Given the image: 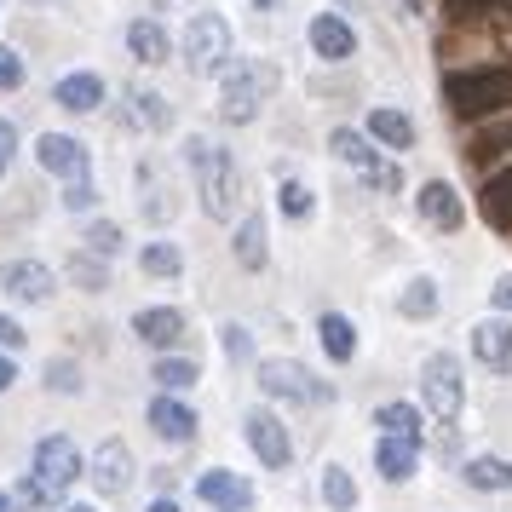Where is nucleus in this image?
<instances>
[{"mask_svg": "<svg viewBox=\"0 0 512 512\" xmlns=\"http://www.w3.org/2000/svg\"><path fill=\"white\" fill-rule=\"evenodd\" d=\"M495 305H501V311H512V277L495 282Z\"/></svg>", "mask_w": 512, "mask_h": 512, "instance_id": "a18cd8bd", "label": "nucleus"}, {"mask_svg": "<svg viewBox=\"0 0 512 512\" xmlns=\"http://www.w3.org/2000/svg\"><path fill=\"white\" fill-rule=\"evenodd\" d=\"M248 443H254V455L271 466V472H282V466L294 461V438H288V426H282L271 409H254V415H248Z\"/></svg>", "mask_w": 512, "mask_h": 512, "instance_id": "6e6552de", "label": "nucleus"}, {"mask_svg": "<svg viewBox=\"0 0 512 512\" xmlns=\"http://www.w3.org/2000/svg\"><path fill=\"white\" fill-rule=\"evenodd\" d=\"M156 386H162V392H185V386H196V357H162V363H156Z\"/></svg>", "mask_w": 512, "mask_h": 512, "instance_id": "7c9ffc66", "label": "nucleus"}, {"mask_svg": "<svg viewBox=\"0 0 512 512\" xmlns=\"http://www.w3.org/2000/svg\"><path fill=\"white\" fill-rule=\"evenodd\" d=\"M139 265H144V277H162V282H173L179 271H185V254L173 248V242H150L139 254Z\"/></svg>", "mask_w": 512, "mask_h": 512, "instance_id": "cd10ccee", "label": "nucleus"}, {"mask_svg": "<svg viewBox=\"0 0 512 512\" xmlns=\"http://www.w3.org/2000/svg\"><path fill=\"white\" fill-rule=\"evenodd\" d=\"M443 18L455 29H478V24L512 29V0H443Z\"/></svg>", "mask_w": 512, "mask_h": 512, "instance_id": "4468645a", "label": "nucleus"}, {"mask_svg": "<svg viewBox=\"0 0 512 512\" xmlns=\"http://www.w3.org/2000/svg\"><path fill=\"white\" fill-rule=\"evenodd\" d=\"M374 466H380V478H386V484H403V478H409V472L420 466V443L386 438L380 449H374Z\"/></svg>", "mask_w": 512, "mask_h": 512, "instance_id": "4be33fe9", "label": "nucleus"}, {"mask_svg": "<svg viewBox=\"0 0 512 512\" xmlns=\"http://www.w3.org/2000/svg\"><path fill=\"white\" fill-rule=\"evenodd\" d=\"M259 386L271 397H282V403H323L328 397V386L317 380V374H305L300 363H259Z\"/></svg>", "mask_w": 512, "mask_h": 512, "instance_id": "423d86ee", "label": "nucleus"}, {"mask_svg": "<svg viewBox=\"0 0 512 512\" xmlns=\"http://www.w3.org/2000/svg\"><path fill=\"white\" fill-rule=\"evenodd\" d=\"M317 340H323V351L334 363H351V357H357V328H351V317H340V311H323Z\"/></svg>", "mask_w": 512, "mask_h": 512, "instance_id": "aec40b11", "label": "nucleus"}, {"mask_svg": "<svg viewBox=\"0 0 512 512\" xmlns=\"http://www.w3.org/2000/svg\"><path fill=\"white\" fill-rule=\"evenodd\" d=\"M0 87H6V93L24 87V58H18L12 47H0Z\"/></svg>", "mask_w": 512, "mask_h": 512, "instance_id": "79ce46f5", "label": "nucleus"}, {"mask_svg": "<svg viewBox=\"0 0 512 512\" xmlns=\"http://www.w3.org/2000/svg\"><path fill=\"white\" fill-rule=\"evenodd\" d=\"M0 288L24 305H47L52 300V271L41 259H12V265H0Z\"/></svg>", "mask_w": 512, "mask_h": 512, "instance_id": "1a4fd4ad", "label": "nucleus"}, {"mask_svg": "<svg viewBox=\"0 0 512 512\" xmlns=\"http://www.w3.org/2000/svg\"><path fill=\"white\" fill-rule=\"evenodd\" d=\"M466 484H472V489H507L512 484V466L495 461V455H478V461H466Z\"/></svg>", "mask_w": 512, "mask_h": 512, "instance_id": "2f4dec72", "label": "nucleus"}, {"mask_svg": "<svg viewBox=\"0 0 512 512\" xmlns=\"http://www.w3.org/2000/svg\"><path fill=\"white\" fill-rule=\"evenodd\" d=\"M35 156H41L47 173H64V179H81V173H87V144L70 139V133H41Z\"/></svg>", "mask_w": 512, "mask_h": 512, "instance_id": "f8f14e48", "label": "nucleus"}, {"mask_svg": "<svg viewBox=\"0 0 512 512\" xmlns=\"http://www.w3.org/2000/svg\"><path fill=\"white\" fill-rule=\"evenodd\" d=\"M420 392H426V409L438 420H455L461 415V369L455 357H426V374H420Z\"/></svg>", "mask_w": 512, "mask_h": 512, "instance_id": "0eeeda50", "label": "nucleus"}, {"mask_svg": "<svg viewBox=\"0 0 512 512\" xmlns=\"http://www.w3.org/2000/svg\"><path fill=\"white\" fill-rule=\"evenodd\" d=\"M363 179H369V190H386V196L403 190V173H397L392 162H369V167H363Z\"/></svg>", "mask_w": 512, "mask_h": 512, "instance_id": "4c0bfd02", "label": "nucleus"}, {"mask_svg": "<svg viewBox=\"0 0 512 512\" xmlns=\"http://www.w3.org/2000/svg\"><path fill=\"white\" fill-rule=\"evenodd\" d=\"M47 392H81V369H75V363H64V357H58V363H52V369H47Z\"/></svg>", "mask_w": 512, "mask_h": 512, "instance_id": "58836bf2", "label": "nucleus"}, {"mask_svg": "<svg viewBox=\"0 0 512 512\" xmlns=\"http://www.w3.org/2000/svg\"><path fill=\"white\" fill-rule=\"evenodd\" d=\"M507 150H512V121H501V127L478 133V144H472V162H495V156H507Z\"/></svg>", "mask_w": 512, "mask_h": 512, "instance_id": "f704fd0d", "label": "nucleus"}, {"mask_svg": "<svg viewBox=\"0 0 512 512\" xmlns=\"http://www.w3.org/2000/svg\"><path fill=\"white\" fill-rule=\"evenodd\" d=\"M374 426L397 443H420V409L415 403H386V409H374Z\"/></svg>", "mask_w": 512, "mask_h": 512, "instance_id": "b1692460", "label": "nucleus"}, {"mask_svg": "<svg viewBox=\"0 0 512 512\" xmlns=\"http://www.w3.org/2000/svg\"><path fill=\"white\" fill-rule=\"evenodd\" d=\"M58 512H98V507H81V501H75V507H58Z\"/></svg>", "mask_w": 512, "mask_h": 512, "instance_id": "603ef678", "label": "nucleus"}, {"mask_svg": "<svg viewBox=\"0 0 512 512\" xmlns=\"http://www.w3.org/2000/svg\"><path fill=\"white\" fill-rule=\"evenodd\" d=\"M271 87H277V70H271V64H254V58L231 64V70H225V87H219V116L231 121V127L254 121Z\"/></svg>", "mask_w": 512, "mask_h": 512, "instance_id": "7ed1b4c3", "label": "nucleus"}, {"mask_svg": "<svg viewBox=\"0 0 512 512\" xmlns=\"http://www.w3.org/2000/svg\"><path fill=\"white\" fill-rule=\"evenodd\" d=\"M133 334H139L144 346L173 351L179 340H185V317H179L173 305H150V311H139V317H133Z\"/></svg>", "mask_w": 512, "mask_h": 512, "instance_id": "ddd939ff", "label": "nucleus"}, {"mask_svg": "<svg viewBox=\"0 0 512 512\" xmlns=\"http://www.w3.org/2000/svg\"><path fill=\"white\" fill-rule=\"evenodd\" d=\"M24 507V501H18V495H6V489H0V512H18Z\"/></svg>", "mask_w": 512, "mask_h": 512, "instance_id": "09e8293b", "label": "nucleus"}, {"mask_svg": "<svg viewBox=\"0 0 512 512\" xmlns=\"http://www.w3.org/2000/svg\"><path fill=\"white\" fill-rule=\"evenodd\" d=\"M70 282L87 288V294H104V288H110V271H104L98 254H70Z\"/></svg>", "mask_w": 512, "mask_h": 512, "instance_id": "473e14b6", "label": "nucleus"}, {"mask_svg": "<svg viewBox=\"0 0 512 512\" xmlns=\"http://www.w3.org/2000/svg\"><path fill=\"white\" fill-rule=\"evenodd\" d=\"M311 47H317V58H328V64H346L351 52H357V35H351L346 18L323 12V18H311Z\"/></svg>", "mask_w": 512, "mask_h": 512, "instance_id": "2eb2a0df", "label": "nucleus"}, {"mask_svg": "<svg viewBox=\"0 0 512 512\" xmlns=\"http://www.w3.org/2000/svg\"><path fill=\"white\" fill-rule=\"evenodd\" d=\"M323 501H328V512H351L357 507V484H351L346 466H323Z\"/></svg>", "mask_w": 512, "mask_h": 512, "instance_id": "c756f323", "label": "nucleus"}, {"mask_svg": "<svg viewBox=\"0 0 512 512\" xmlns=\"http://www.w3.org/2000/svg\"><path fill=\"white\" fill-rule=\"evenodd\" d=\"M185 156H190V173H196V190H202V213L208 219H231L236 213V162H231V150H219L213 139H190L185 144Z\"/></svg>", "mask_w": 512, "mask_h": 512, "instance_id": "f257e3e1", "label": "nucleus"}, {"mask_svg": "<svg viewBox=\"0 0 512 512\" xmlns=\"http://www.w3.org/2000/svg\"><path fill=\"white\" fill-rule=\"evenodd\" d=\"M472 351H478V363H489L495 374H512V328L507 323H478L472 328Z\"/></svg>", "mask_w": 512, "mask_h": 512, "instance_id": "a211bd4d", "label": "nucleus"}, {"mask_svg": "<svg viewBox=\"0 0 512 512\" xmlns=\"http://www.w3.org/2000/svg\"><path fill=\"white\" fill-rule=\"evenodd\" d=\"M397 311H403V317H432V311H438V288H432L426 277L409 282V288H403V300H397Z\"/></svg>", "mask_w": 512, "mask_h": 512, "instance_id": "72a5a7b5", "label": "nucleus"}, {"mask_svg": "<svg viewBox=\"0 0 512 512\" xmlns=\"http://www.w3.org/2000/svg\"><path fill=\"white\" fill-rule=\"evenodd\" d=\"M225 58H231V24H225L219 12L190 18V29H185V64H190V75L225 70Z\"/></svg>", "mask_w": 512, "mask_h": 512, "instance_id": "20e7f679", "label": "nucleus"}, {"mask_svg": "<svg viewBox=\"0 0 512 512\" xmlns=\"http://www.w3.org/2000/svg\"><path fill=\"white\" fill-rule=\"evenodd\" d=\"M484 219L495 231H512V167H501L484 185Z\"/></svg>", "mask_w": 512, "mask_h": 512, "instance_id": "393cba45", "label": "nucleus"}, {"mask_svg": "<svg viewBox=\"0 0 512 512\" xmlns=\"http://www.w3.org/2000/svg\"><path fill=\"white\" fill-rule=\"evenodd\" d=\"M133 121H139V127H150V133H167V127H173V110H167V98L162 93H150V87H133Z\"/></svg>", "mask_w": 512, "mask_h": 512, "instance_id": "a878e982", "label": "nucleus"}, {"mask_svg": "<svg viewBox=\"0 0 512 512\" xmlns=\"http://www.w3.org/2000/svg\"><path fill=\"white\" fill-rule=\"evenodd\" d=\"M18 501H29V507H58V495H52V489L41 484V478H35V472H29L24 484H18Z\"/></svg>", "mask_w": 512, "mask_h": 512, "instance_id": "a19ab883", "label": "nucleus"}, {"mask_svg": "<svg viewBox=\"0 0 512 512\" xmlns=\"http://www.w3.org/2000/svg\"><path fill=\"white\" fill-rule=\"evenodd\" d=\"M52 98H58L64 110H75V116H87V110L104 104V81H98L93 70H75V75H64V81L52 87Z\"/></svg>", "mask_w": 512, "mask_h": 512, "instance_id": "6ab92c4d", "label": "nucleus"}, {"mask_svg": "<svg viewBox=\"0 0 512 512\" xmlns=\"http://www.w3.org/2000/svg\"><path fill=\"white\" fill-rule=\"evenodd\" d=\"M0 150H6V156L18 150V133H12V121H0Z\"/></svg>", "mask_w": 512, "mask_h": 512, "instance_id": "49530a36", "label": "nucleus"}, {"mask_svg": "<svg viewBox=\"0 0 512 512\" xmlns=\"http://www.w3.org/2000/svg\"><path fill=\"white\" fill-rule=\"evenodd\" d=\"M236 259L248 265V271H265V219L248 213L242 225H236Z\"/></svg>", "mask_w": 512, "mask_h": 512, "instance_id": "bb28decb", "label": "nucleus"}, {"mask_svg": "<svg viewBox=\"0 0 512 512\" xmlns=\"http://www.w3.org/2000/svg\"><path fill=\"white\" fill-rule=\"evenodd\" d=\"M12 380H18V369H12V357H0V392H6Z\"/></svg>", "mask_w": 512, "mask_h": 512, "instance_id": "de8ad7c7", "label": "nucleus"}, {"mask_svg": "<svg viewBox=\"0 0 512 512\" xmlns=\"http://www.w3.org/2000/svg\"><path fill=\"white\" fill-rule=\"evenodd\" d=\"M369 139H380L386 150H409L415 144V121L403 110H369Z\"/></svg>", "mask_w": 512, "mask_h": 512, "instance_id": "5701e85b", "label": "nucleus"}, {"mask_svg": "<svg viewBox=\"0 0 512 512\" xmlns=\"http://www.w3.org/2000/svg\"><path fill=\"white\" fill-rule=\"evenodd\" d=\"M449 104H455V116H466V121H484V116H495V110H512V70L449 75Z\"/></svg>", "mask_w": 512, "mask_h": 512, "instance_id": "f03ea898", "label": "nucleus"}, {"mask_svg": "<svg viewBox=\"0 0 512 512\" xmlns=\"http://www.w3.org/2000/svg\"><path fill=\"white\" fill-rule=\"evenodd\" d=\"M150 426H156V438H167V443H190L196 438V409L162 392L156 403H150Z\"/></svg>", "mask_w": 512, "mask_h": 512, "instance_id": "dca6fc26", "label": "nucleus"}, {"mask_svg": "<svg viewBox=\"0 0 512 512\" xmlns=\"http://www.w3.org/2000/svg\"><path fill=\"white\" fill-rule=\"evenodd\" d=\"M87 254H98V259L121 254V231L110 225V219H93V225H87Z\"/></svg>", "mask_w": 512, "mask_h": 512, "instance_id": "c9c22d12", "label": "nucleus"}, {"mask_svg": "<svg viewBox=\"0 0 512 512\" xmlns=\"http://www.w3.org/2000/svg\"><path fill=\"white\" fill-rule=\"evenodd\" d=\"M328 150H334L340 162H351V167H369V162H380V156H374V144L363 139V133H351V127H334V133H328Z\"/></svg>", "mask_w": 512, "mask_h": 512, "instance_id": "c85d7f7f", "label": "nucleus"}, {"mask_svg": "<svg viewBox=\"0 0 512 512\" xmlns=\"http://www.w3.org/2000/svg\"><path fill=\"white\" fill-rule=\"evenodd\" d=\"M420 219H432L438 231H461V196H455V185H443V179H432V185H420Z\"/></svg>", "mask_w": 512, "mask_h": 512, "instance_id": "f3484780", "label": "nucleus"}, {"mask_svg": "<svg viewBox=\"0 0 512 512\" xmlns=\"http://www.w3.org/2000/svg\"><path fill=\"white\" fill-rule=\"evenodd\" d=\"M248 351H254V340H248V328H225V357H248Z\"/></svg>", "mask_w": 512, "mask_h": 512, "instance_id": "37998d69", "label": "nucleus"}, {"mask_svg": "<svg viewBox=\"0 0 512 512\" xmlns=\"http://www.w3.org/2000/svg\"><path fill=\"white\" fill-rule=\"evenodd\" d=\"M196 495L219 512H248L254 507V484L248 478H236V472H202L196 478Z\"/></svg>", "mask_w": 512, "mask_h": 512, "instance_id": "9b49d317", "label": "nucleus"}, {"mask_svg": "<svg viewBox=\"0 0 512 512\" xmlns=\"http://www.w3.org/2000/svg\"><path fill=\"white\" fill-rule=\"evenodd\" d=\"M93 484H98V495H121V489L133 484V449L121 438H104L98 443V455H93Z\"/></svg>", "mask_w": 512, "mask_h": 512, "instance_id": "9d476101", "label": "nucleus"}, {"mask_svg": "<svg viewBox=\"0 0 512 512\" xmlns=\"http://www.w3.org/2000/svg\"><path fill=\"white\" fill-rule=\"evenodd\" d=\"M150 512H179V507H173V501H150Z\"/></svg>", "mask_w": 512, "mask_h": 512, "instance_id": "3c124183", "label": "nucleus"}, {"mask_svg": "<svg viewBox=\"0 0 512 512\" xmlns=\"http://www.w3.org/2000/svg\"><path fill=\"white\" fill-rule=\"evenodd\" d=\"M0 346L12 351V346H24V328L12 323V317H0Z\"/></svg>", "mask_w": 512, "mask_h": 512, "instance_id": "c03bdc74", "label": "nucleus"}, {"mask_svg": "<svg viewBox=\"0 0 512 512\" xmlns=\"http://www.w3.org/2000/svg\"><path fill=\"white\" fill-rule=\"evenodd\" d=\"M98 202V190H93V179L81 173V179H70V190H64V208H75V213H87Z\"/></svg>", "mask_w": 512, "mask_h": 512, "instance_id": "ea45409f", "label": "nucleus"}, {"mask_svg": "<svg viewBox=\"0 0 512 512\" xmlns=\"http://www.w3.org/2000/svg\"><path fill=\"white\" fill-rule=\"evenodd\" d=\"M29 472H35V478H41V484H47L52 495L64 501V489H70L75 478L87 472V466H81V449H75V438H64V432H47V438L35 443V466H29Z\"/></svg>", "mask_w": 512, "mask_h": 512, "instance_id": "39448f33", "label": "nucleus"}, {"mask_svg": "<svg viewBox=\"0 0 512 512\" xmlns=\"http://www.w3.org/2000/svg\"><path fill=\"white\" fill-rule=\"evenodd\" d=\"M277 202H282V213H288V219H311V190H305L300 179H282Z\"/></svg>", "mask_w": 512, "mask_h": 512, "instance_id": "e433bc0d", "label": "nucleus"}, {"mask_svg": "<svg viewBox=\"0 0 512 512\" xmlns=\"http://www.w3.org/2000/svg\"><path fill=\"white\" fill-rule=\"evenodd\" d=\"M248 6H259V12H277L282 0H248Z\"/></svg>", "mask_w": 512, "mask_h": 512, "instance_id": "8fccbe9b", "label": "nucleus"}, {"mask_svg": "<svg viewBox=\"0 0 512 512\" xmlns=\"http://www.w3.org/2000/svg\"><path fill=\"white\" fill-rule=\"evenodd\" d=\"M6 162H12V156H6V150H0V173H6Z\"/></svg>", "mask_w": 512, "mask_h": 512, "instance_id": "864d4df0", "label": "nucleus"}, {"mask_svg": "<svg viewBox=\"0 0 512 512\" xmlns=\"http://www.w3.org/2000/svg\"><path fill=\"white\" fill-rule=\"evenodd\" d=\"M127 52L139 58V64H167V29L156 24V18H139V24L127 29Z\"/></svg>", "mask_w": 512, "mask_h": 512, "instance_id": "412c9836", "label": "nucleus"}]
</instances>
